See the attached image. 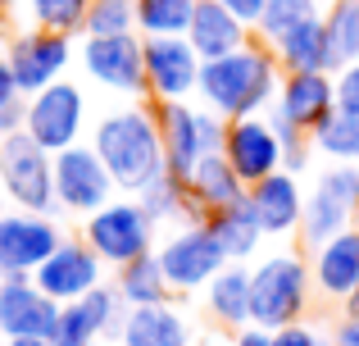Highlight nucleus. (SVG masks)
Instances as JSON below:
<instances>
[{
	"mask_svg": "<svg viewBox=\"0 0 359 346\" xmlns=\"http://www.w3.org/2000/svg\"><path fill=\"white\" fill-rule=\"evenodd\" d=\"M282 82V64L273 55L269 41L250 36L237 51L219 55V60L201 64V87H196V100L205 109L223 119H245V114H269L273 96H278Z\"/></svg>",
	"mask_w": 359,
	"mask_h": 346,
	"instance_id": "nucleus-1",
	"label": "nucleus"
},
{
	"mask_svg": "<svg viewBox=\"0 0 359 346\" xmlns=\"http://www.w3.org/2000/svg\"><path fill=\"white\" fill-rule=\"evenodd\" d=\"M91 146L100 151V160L109 164L114 182L123 192H137L141 182H150L164 169V142H159V119L146 105L109 109L91 133Z\"/></svg>",
	"mask_w": 359,
	"mask_h": 346,
	"instance_id": "nucleus-2",
	"label": "nucleus"
},
{
	"mask_svg": "<svg viewBox=\"0 0 359 346\" xmlns=\"http://www.w3.org/2000/svg\"><path fill=\"white\" fill-rule=\"evenodd\" d=\"M309 301H314V278H309L305 255L278 251V255H264L250 269V324L273 333L282 324L305 319Z\"/></svg>",
	"mask_w": 359,
	"mask_h": 346,
	"instance_id": "nucleus-3",
	"label": "nucleus"
},
{
	"mask_svg": "<svg viewBox=\"0 0 359 346\" xmlns=\"http://www.w3.org/2000/svg\"><path fill=\"white\" fill-rule=\"evenodd\" d=\"M155 119H159V142H164V164L182 178L210 151H223V142H228V119L205 109L201 100H164Z\"/></svg>",
	"mask_w": 359,
	"mask_h": 346,
	"instance_id": "nucleus-4",
	"label": "nucleus"
},
{
	"mask_svg": "<svg viewBox=\"0 0 359 346\" xmlns=\"http://www.w3.org/2000/svg\"><path fill=\"white\" fill-rule=\"evenodd\" d=\"M155 223L159 219L137 201V196H132V201H105L100 210L87 214V223H82V241H87L109 269H118V265H128V260H137V255L150 251V241H155Z\"/></svg>",
	"mask_w": 359,
	"mask_h": 346,
	"instance_id": "nucleus-5",
	"label": "nucleus"
},
{
	"mask_svg": "<svg viewBox=\"0 0 359 346\" xmlns=\"http://www.w3.org/2000/svg\"><path fill=\"white\" fill-rule=\"evenodd\" d=\"M0 187L18 210H36V214L60 210V201H55V155L41 151L23 128L0 137Z\"/></svg>",
	"mask_w": 359,
	"mask_h": 346,
	"instance_id": "nucleus-6",
	"label": "nucleus"
},
{
	"mask_svg": "<svg viewBox=\"0 0 359 346\" xmlns=\"http://www.w3.org/2000/svg\"><path fill=\"white\" fill-rule=\"evenodd\" d=\"M87 128V96L73 82H50V87L23 96V133L32 137L41 151H64V146L82 142Z\"/></svg>",
	"mask_w": 359,
	"mask_h": 346,
	"instance_id": "nucleus-7",
	"label": "nucleus"
},
{
	"mask_svg": "<svg viewBox=\"0 0 359 346\" xmlns=\"http://www.w3.org/2000/svg\"><path fill=\"white\" fill-rule=\"evenodd\" d=\"M155 255H159V265H164V278H168V287H173V296L201 292V287L228 265V251H223V241L214 237V228L205 219L177 228Z\"/></svg>",
	"mask_w": 359,
	"mask_h": 346,
	"instance_id": "nucleus-8",
	"label": "nucleus"
},
{
	"mask_svg": "<svg viewBox=\"0 0 359 346\" xmlns=\"http://www.w3.org/2000/svg\"><path fill=\"white\" fill-rule=\"evenodd\" d=\"M355 223H359V164H327V173H318L314 192L305 196L300 237L318 246V241L337 237Z\"/></svg>",
	"mask_w": 359,
	"mask_h": 346,
	"instance_id": "nucleus-9",
	"label": "nucleus"
},
{
	"mask_svg": "<svg viewBox=\"0 0 359 346\" xmlns=\"http://www.w3.org/2000/svg\"><path fill=\"white\" fill-rule=\"evenodd\" d=\"M82 69L105 91L146 96V55L141 32H82Z\"/></svg>",
	"mask_w": 359,
	"mask_h": 346,
	"instance_id": "nucleus-10",
	"label": "nucleus"
},
{
	"mask_svg": "<svg viewBox=\"0 0 359 346\" xmlns=\"http://www.w3.org/2000/svg\"><path fill=\"white\" fill-rule=\"evenodd\" d=\"M114 192H118V182L109 173V164L100 160L96 146L73 142L64 151H55V201H60V210L87 219L91 210L114 201Z\"/></svg>",
	"mask_w": 359,
	"mask_h": 346,
	"instance_id": "nucleus-11",
	"label": "nucleus"
},
{
	"mask_svg": "<svg viewBox=\"0 0 359 346\" xmlns=\"http://www.w3.org/2000/svg\"><path fill=\"white\" fill-rule=\"evenodd\" d=\"M146 55V96L150 100H196L201 87V51L182 36H141Z\"/></svg>",
	"mask_w": 359,
	"mask_h": 346,
	"instance_id": "nucleus-12",
	"label": "nucleus"
},
{
	"mask_svg": "<svg viewBox=\"0 0 359 346\" xmlns=\"http://www.w3.org/2000/svg\"><path fill=\"white\" fill-rule=\"evenodd\" d=\"M64 241L60 223L36 210H5L0 214V278H32L41 260Z\"/></svg>",
	"mask_w": 359,
	"mask_h": 346,
	"instance_id": "nucleus-13",
	"label": "nucleus"
},
{
	"mask_svg": "<svg viewBox=\"0 0 359 346\" xmlns=\"http://www.w3.org/2000/svg\"><path fill=\"white\" fill-rule=\"evenodd\" d=\"M5 64H9V73H14L18 91L32 96V91L50 87V82H60L64 73H69V64H73V36L46 32V27H27V32H18L14 41H9Z\"/></svg>",
	"mask_w": 359,
	"mask_h": 346,
	"instance_id": "nucleus-14",
	"label": "nucleus"
},
{
	"mask_svg": "<svg viewBox=\"0 0 359 346\" xmlns=\"http://www.w3.org/2000/svg\"><path fill=\"white\" fill-rule=\"evenodd\" d=\"M128 314L118 287H91L87 296L60 305V324H55V346H96L100 338H118V324Z\"/></svg>",
	"mask_w": 359,
	"mask_h": 346,
	"instance_id": "nucleus-15",
	"label": "nucleus"
},
{
	"mask_svg": "<svg viewBox=\"0 0 359 346\" xmlns=\"http://www.w3.org/2000/svg\"><path fill=\"white\" fill-rule=\"evenodd\" d=\"M32 278H36V287H41L46 296H55L60 305H69V301H78V296H87L91 287H100V278H105V260H100L87 241L64 237L60 246L41 260V269H36Z\"/></svg>",
	"mask_w": 359,
	"mask_h": 346,
	"instance_id": "nucleus-16",
	"label": "nucleus"
},
{
	"mask_svg": "<svg viewBox=\"0 0 359 346\" xmlns=\"http://www.w3.org/2000/svg\"><path fill=\"white\" fill-rule=\"evenodd\" d=\"M60 301L36 287V278H0V338H55Z\"/></svg>",
	"mask_w": 359,
	"mask_h": 346,
	"instance_id": "nucleus-17",
	"label": "nucleus"
},
{
	"mask_svg": "<svg viewBox=\"0 0 359 346\" xmlns=\"http://www.w3.org/2000/svg\"><path fill=\"white\" fill-rule=\"evenodd\" d=\"M228 164L241 173V182H259V178L282 169V137L273 128L269 114H245V119H228V142H223Z\"/></svg>",
	"mask_w": 359,
	"mask_h": 346,
	"instance_id": "nucleus-18",
	"label": "nucleus"
},
{
	"mask_svg": "<svg viewBox=\"0 0 359 346\" xmlns=\"http://www.w3.org/2000/svg\"><path fill=\"white\" fill-rule=\"evenodd\" d=\"M337 105V91H332V73H314V69H296V73H282L278 82V96H273L269 114L296 124L300 133H314L323 124V114Z\"/></svg>",
	"mask_w": 359,
	"mask_h": 346,
	"instance_id": "nucleus-19",
	"label": "nucleus"
},
{
	"mask_svg": "<svg viewBox=\"0 0 359 346\" xmlns=\"http://www.w3.org/2000/svg\"><path fill=\"white\" fill-rule=\"evenodd\" d=\"M309 278H314V292L327 301H351V292L359 287V223L337 237L309 246Z\"/></svg>",
	"mask_w": 359,
	"mask_h": 346,
	"instance_id": "nucleus-20",
	"label": "nucleus"
},
{
	"mask_svg": "<svg viewBox=\"0 0 359 346\" xmlns=\"http://www.w3.org/2000/svg\"><path fill=\"white\" fill-rule=\"evenodd\" d=\"M296 178L300 173L278 169V173H269V178H259V182L245 187L255 214H259L264 237H291V232H300V219H305V192H300Z\"/></svg>",
	"mask_w": 359,
	"mask_h": 346,
	"instance_id": "nucleus-21",
	"label": "nucleus"
},
{
	"mask_svg": "<svg viewBox=\"0 0 359 346\" xmlns=\"http://www.w3.org/2000/svg\"><path fill=\"white\" fill-rule=\"evenodd\" d=\"M273 55H278L282 73H296V69L332 73L337 69V51H332V32H327L323 9H314V14L300 18L291 32H282L278 41H273Z\"/></svg>",
	"mask_w": 359,
	"mask_h": 346,
	"instance_id": "nucleus-22",
	"label": "nucleus"
},
{
	"mask_svg": "<svg viewBox=\"0 0 359 346\" xmlns=\"http://www.w3.org/2000/svg\"><path fill=\"white\" fill-rule=\"evenodd\" d=\"M250 36H255V27L241 14H232L223 0H201L191 14V27H187V41L201 51V60H219V55L245 46Z\"/></svg>",
	"mask_w": 359,
	"mask_h": 346,
	"instance_id": "nucleus-23",
	"label": "nucleus"
},
{
	"mask_svg": "<svg viewBox=\"0 0 359 346\" xmlns=\"http://www.w3.org/2000/svg\"><path fill=\"white\" fill-rule=\"evenodd\" d=\"M118 346H191V324L168 301L132 305L118 324Z\"/></svg>",
	"mask_w": 359,
	"mask_h": 346,
	"instance_id": "nucleus-24",
	"label": "nucleus"
},
{
	"mask_svg": "<svg viewBox=\"0 0 359 346\" xmlns=\"http://www.w3.org/2000/svg\"><path fill=\"white\" fill-rule=\"evenodd\" d=\"M237 196H245V182L228 164L223 151H210L191 173H187V214H196V219H205L210 210L237 201Z\"/></svg>",
	"mask_w": 359,
	"mask_h": 346,
	"instance_id": "nucleus-25",
	"label": "nucleus"
},
{
	"mask_svg": "<svg viewBox=\"0 0 359 346\" xmlns=\"http://www.w3.org/2000/svg\"><path fill=\"white\" fill-rule=\"evenodd\" d=\"M201 296H205V310H210V319L219 324V328L237 333V328L250 324V269H241V265L228 260V265L201 287Z\"/></svg>",
	"mask_w": 359,
	"mask_h": 346,
	"instance_id": "nucleus-26",
	"label": "nucleus"
},
{
	"mask_svg": "<svg viewBox=\"0 0 359 346\" xmlns=\"http://www.w3.org/2000/svg\"><path fill=\"white\" fill-rule=\"evenodd\" d=\"M205 223L214 228V237L223 241L228 260H250L264 241V228H259V214H255L250 196H237V201L219 205V210L205 214Z\"/></svg>",
	"mask_w": 359,
	"mask_h": 346,
	"instance_id": "nucleus-27",
	"label": "nucleus"
},
{
	"mask_svg": "<svg viewBox=\"0 0 359 346\" xmlns=\"http://www.w3.org/2000/svg\"><path fill=\"white\" fill-rule=\"evenodd\" d=\"M123 305H155V301H173V287H168L164 278V265H159L155 251H146V255L128 260V265H118V278H114Z\"/></svg>",
	"mask_w": 359,
	"mask_h": 346,
	"instance_id": "nucleus-28",
	"label": "nucleus"
},
{
	"mask_svg": "<svg viewBox=\"0 0 359 346\" xmlns=\"http://www.w3.org/2000/svg\"><path fill=\"white\" fill-rule=\"evenodd\" d=\"M309 146L323 151L332 164H359V114L332 105L323 114V124L309 133Z\"/></svg>",
	"mask_w": 359,
	"mask_h": 346,
	"instance_id": "nucleus-29",
	"label": "nucleus"
},
{
	"mask_svg": "<svg viewBox=\"0 0 359 346\" xmlns=\"http://www.w3.org/2000/svg\"><path fill=\"white\" fill-rule=\"evenodd\" d=\"M201 0H137V32L141 36H182Z\"/></svg>",
	"mask_w": 359,
	"mask_h": 346,
	"instance_id": "nucleus-30",
	"label": "nucleus"
},
{
	"mask_svg": "<svg viewBox=\"0 0 359 346\" xmlns=\"http://www.w3.org/2000/svg\"><path fill=\"white\" fill-rule=\"evenodd\" d=\"M132 196H137V201L146 205L155 219H173V214H187V178H182V173H173L168 164H164V169H159L155 178H150V182H141Z\"/></svg>",
	"mask_w": 359,
	"mask_h": 346,
	"instance_id": "nucleus-31",
	"label": "nucleus"
},
{
	"mask_svg": "<svg viewBox=\"0 0 359 346\" xmlns=\"http://www.w3.org/2000/svg\"><path fill=\"white\" fill-rule=\"evenodd\" d=\"M87 5L91 0H23L32 27H46V32H64L78 36L87 32Z\"/></svg>",
	"mask_w": 359,
	"mask_h": 346,
	"instance_id": "nucleus-32",
	"label": "nucleus"
},
{
	"mask_svg": "<svg viewBox=\"0 0 359 346\" xmlns=\"http://www.w3.org/2000/svg\"><path fill=\"white\" fill-rule=\"evenodd\" d=\"M314 9H318V0H264L259 18H255V36L273 46L282 32H291V27H296L300 18H309Z\"/></svg>",
	"mask_w": 359,
	"mask_h": 346,
	"instance_id": "nucleus-33",
	"label": "nucleus"
},
{
	"mask_svg": "<svg viewBox=\"0 0 359 346\" xmlns=\"http://www.w3.org/2000/svg\"><path fill=\"white\" fill-rule=\"evenodd\" d=\"M323 18H327V32H332L337 64L359 60V0H332Z\"/></svg>",
	"mask_w": 359,
	"mask_h": 346,
	"instance_id": "nucleus-34",
	"label": "nucleus"
},
{
	"mask_svg": "<svg viewBox=\"0 0 359 346\" xmlns=\"http://www.w3.org/2000/svg\"><path fill=\"white\" fill-rule=\"evenodd\" d=\"M87 32H137V0H91Z\"/></svg>",
	"mask_w": 359,
	"mask_h": 346,
	"instance_id": "nucleus-35",
	"label": "nucleus"
},
{
	"mask_svg": "<svg viewBox=\"0 0 359 346\" xmlns=\"http://www.w3.org/2000/svg\"><path fill=\"white\" fill-rule=\"evenodd\" d=\"M332 91H337V105L359 114V60L351 64H337L332 69Z\"/></svg>",
	"mask_w": 359,
	"mask_h": 346,
	"instance_id": "nucleus-36",
	"label": "nucleus"
},
{
	"mask_svg": "<svg viewBox=\"0 0 359 346\" xmlns=\"http://www.w3.org/2000/svg\"><path fill=\"white\" fill-rule=\"evenodd\" d=\"M273 346H323V338H318V333L309 328L305 319H296V324H282V328H273Z\"/></svg>",
	"mask_w": 359,
	"mask_h": 346,
	"instance_id": "nucleus-37",
	"label": "nucleus"
},
{
	"mask_svg": "<svg viewBox=\"0 0 359 346\" xmlns=\"http://www.w3.org/2000/svg\"><path fill=\"white\" fill-rule=\"evenodd\" d=\"M332 346H359V314L346 310V319L337 324V333H332Z\"/></svg>",
	"mask_w": 359,
	"mask_h": 346,
	"instance_id": "nucleus-38",
	"label": "nucleus"
},
{
	"mask_svg": "<svg viewBox=\"0 0 359 346\" xmlns=\"http://www.w3.org/2000/svg\"><path fill=\"white\" fill-rule=\"evenodd\" d=\"M232 346H273V333H269V328H259V324H245V328H237Z\"/></svg>",
	"mask_w": 359,
	"mask_h": 346,
	"instance_id": "nucleus-39",
	"label": "nucleus"
},
{
	"mask_svg": "<svg viewBox=\"0 0 359 346\" xmlns=\"http://www.w3.org/2000/svg\"><path fill=\"white\" fill-rule=\"evenodd\" d=\"M14 100H23V91H18V82H14V73H9V64L0 60V109L14 105Z\"/></svg>",
	"mask_w": 359,
	"mask_h": 346,
	"instance_id": "nucleus-40",
	"label": "nucleus"
},
{
	"mask_svg": "<svg viewBox=\"0 0 359 346\" xmlns=\"http://www.w3.org/2000/svg\"><path fill=\"white\" fill-rule=\"evenodd\" d=\"M18 128H23V100H14V105H5V109H0V137L18 133Z\"/></svg>",
	"mask_w": 359,
	"mask_h": 346,
	"instance_id": "nucleus-41",
	"label": "nucleus"
},
{
	"mask_svg": "<svg viewBox=\"0 0 359 346\" xmlns=\"http://www.w3.org/2000/svg\"><path fill=\"white\" fill-rule=\"evenodd\" d=\"M223 5L232 9V14H241L245 23L255 27V18H259V9H264V0H223Z\"/></svg>",
	"mask_w": 359,
	"mask_h": 346,
	"instance_id": "nucleus-42",
	"label": "nucleus"
},
{
	"mask_svg": "<svg viewBox=\"0 0 359 346\" xmlns=\"http://www.w3.org/2000/svg\"><path fill=\"white\" fill-rule=\"evenodd\" d=\"M5 346H55L50 338H18V342H5Z\"/></svg>",
	"mask_w": 359,
	"mask_h": 346,
	"instance_id": "nucleus-43",
	"label": "nucleus"
},
{
	"mask_svg": "<svg viewBox=\"0 0 359 346\" xmlns=\"http://www.w3.org/2000/svg\"><path fill=\"white\" fill-rule=\"evenodd\" d=\"M346 310H351V314H359V287L351 292V301H346Z\"/></svg>",
	"mask_w": 359,
	"mask_h": 346,
	"instance_id": "nucleus-44",
	"label": "nucleus"
},
{
	"mask_svg": "<svg viewBox=\"0 0 359 346\" xmlns=\"http://www.w3.org/2000/svg\"><path fill=\"white\" fill-rule=\"evenodd\" d=\"M9 5H14V0H0V14H5V9H9Z\"/></svg>",
	"mask_w": 359,
	"mask_h": 346,
	"instance_id": "nucleus-45",
	"label": "nucleus"
},
{
	"mask_svg": "<svg viewBox=\"0 0 359 346\" xmlns=\"http://www.w3.org/2000/svg\"><path fill=\"white\" fill-rule=\"evenodd\" d=\"M318 5H323V0H318Z\"/></svg>",
	"mask_w": 359,
	"mask_h": 346,
	"instance_id": "nucleus-46",
	"label": "nucleus"
},
{
	"mask_svg": "<svg viewBox=\"0 0 359 346\" xmlns=\"http://www.w3.org/2000/svg\"><path fill=\"white\" fill-rule=\"evenodd\" d=\"M0 214H5V210H0Z\"/></svg>",
	"mask_w": 359,
	"mask_h": 346,
	"instance_id": "nucleus-47",
	"label": "nucleus"
}]
</instances>
